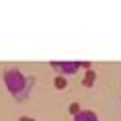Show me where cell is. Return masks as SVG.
Returning <instances> with one entry per match:
<instances>
[{
	"label": "cell",
	"mask_w": 121,
	"mask_h": 121,
	"mask_svg": "<svg viewBox=\"0 0 121 121\" xmlns=\"http://www.w3.org/2000/svg\"><path fill=\"white\" fill-rule=\"evenodd\" d=\"M4 86L8 88V92L17 99V101H25L31 88L35 86V76H27L19 68H8L4 70Z\"/></svg>",
	"instance_id": "1"
},
{
	"label": "cell",
	"mask_w": 121,
	"mask_h": 121,
	"mask_svg": "<svg viewBox=\"0 0 121 121\" xmlns=\"http://www.w3.org/2000/svg\"><path fill=\"white\" fill-rule=\"evenodd\" d=\"M51 68H56V70H60L62 74H68V76H72V74H76L78 70H80V66H78V62H49Z\"/></svg>",
	"instance_id": "2"
},
{
	"label": "cell",
	"mask_w": 121,
	"mask_h": 121,
	"mask_svg": "<svg viewBox=\"0 0 121 121\" xmlns=\"http://www.w3.org/2000/svg\"><path fill=\"white\" fill-rule=\"evenodd\" d=\"M74 121H99L95 111H90V109H80L76 115H74Z\"/></svg>",
	"instance_id": "3"
},
{
	"label": "cell",
	"mask_w": 121,
	"mask_h": 121,
	"mask_svg": "<svg viewBox=\"0 0 121 121\" xmlns=\"http://www.w3.org/2000/svg\"><path fill=\"white\" fill-rule=\"evenodd\" d=\"M53 86H56L57 90H64L66 86H68V78H66L64 74H57L56 80H53Z\"/></svg>",
	"instance_id": "4"
},
{
	"label": "cell",
	"mask_w": 121,
	"mask_h": 121,
	"mask_svg": "<svg viewBox=\"0 0 121 121\" xmlns=\"http://www.w3.org/2000/svg\"><path fill=\"white\" fill-rule=\"evenodd\" d=\"M95 78H96L95 72L86 70V74H84V78H82V84H84V86H92V84H95Z\"/></svg>",
	"instance_id": "5"
},
{
	"label": "cell",
	"mask_w": 121,
	"mask_h": 121,
	"mask_svg": "<svg viewBox=\"0 0 121 121\" xmlns=\"http://www.w3.org/2000/svg\"><path fill=\"white\" fill-rule=\"evenodd\" d=\"M78 111H80V105H78V103H70V107H68V113H70V115H76Z\"/></svg>",
	"instance_id": "6"
},
{
	"label": "cell",
	"mask_w": 121,
	"mask_h": 121,
	"mask_svg": "<svg viewBox=\"0 0 121 121\" xmlns=\"http://www.w3.org/2000/svg\"><path fill=\"white\" fill-rule=\"evenodd\" d=\"M78 66L84 68V70H90V62H78Z\"/></svg>",
	"instance_id": "7"
},
{
	"label": "cell",
	"mask_w": 121,
	"mask_h": 121,
	"mask_svg": "<svg viewBox=\"0 0 121 121\" xmlns=\"http://www.w3.org/2000/svg\"><path fill=\"white\" fill-rule=\"evenodd\" d=\"M19 121H37V119H31V117H19Z\"/></svg>",
	"instance_id": "8"
}]
</instances>
